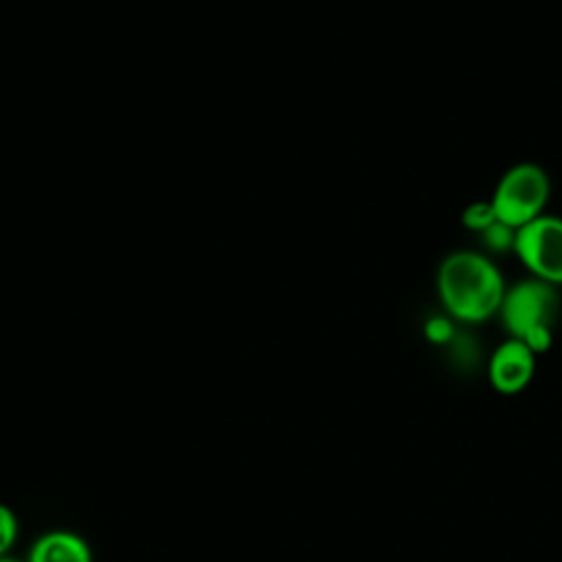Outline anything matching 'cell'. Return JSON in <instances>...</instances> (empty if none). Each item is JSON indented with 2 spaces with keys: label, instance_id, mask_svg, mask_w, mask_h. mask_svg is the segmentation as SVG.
<instances>
[{
  "label": "cell",
  "instance_id": "7a4b0ae2",
  "mask_svg": "<svg viewBox=\"0 0 562 562\" xmlns=\"http://www.w3.org/2000/svg\"><path fill=\"white\" fill-rule=\"evenodd\" d=\"M555 285L542 279H522L505 290L501 316L514 338L522 340L531 351H544L551 345V325L558 316Z\"/></svg>",
  "mask_w": 562,
  "mask_h": 562
},
{
  "label": "cell",
  "instance_id": "3957f363",
  "mask_svg": "<svg viewBox=\"0 0 562 562\" xmlns=\"http://www.w3.org/2000/svg\"><path fill=\"white\" fill-rule=\"evenodd\" d=\"M549 193L547 171L536 162H518L501 176L490 202L496 220L516 231L544 213Z\"/></svg>",
  "mask_w": 562,
  "mask_h": 562
},
{
  "label": "cell",
  "instance_id": "9c48e42d",
  "mask_svg": "<svg viewBox=\"0 0 562 562\" xmlns=\"http://www.w3.org/2000/svg\"><path fill=\"white\" fill-rule=\"evenodd\" d=\"M15 533H18V522H15V516L9 507L0 505V558L2 553H7L15 540Z\"/></svg>",
  "mask_w": 562,
  "mask_h": 562
},
{
  "label": "cell",
  "instance_id": "52a82bcc",
  "mask_svg": "<svg viewBox=\"0 0 562 562\" xmlns=\"http://www.w3.org/2000/svg\"><path fill=\"white\" fill-rule=\"evenodd\" d=\"M483 244L487 250L492 252H505V250H512L514 248V237H516V231L503 222H494L490 228H485L483 233Z\"/></svg>",
  "mask_w": 562,
  "mask_h": 562
},
{
  "label": "cell",
  "instance_id": "ba28073f",
  "mask_svg": "<svg viewBox=\"0 0 562 562\" xmlns=\"http://www.w3.org/2000/svg\"><path fill=\"white\" fill-rule=\"evenodd\" d=\"M496 222V213L492 209V202H472L465 211H463V226L470 231H479L483 233L485 228H490Z\"/></svg>",
  "mask_w": 562,
  "mask_h": 562
},
{
  "label": "cell",
  "instance_id": "30bf717a",
  "mask_svg": "<svg viewBox=\"0 0 562 562\" xmlns=\"http://www.w3.org/2000/svg\"><path fill=\"white\" fill-rule=\"evenodd\" d=\"M426 336L432 340V342H448L454 338V329H452V323L443 316H435L426 323Z\"/></svg>",
  "mask_w": 562,
  "mask_h": 562
},
{
  "label": "cell",
  "instance_id": "8fae6325",
  "mask_svg": "<svg viewBox=\"0 0 562 562\" xmlns=\"http://www.w3.org/2000/svg\"><path fill=\"white\" fill-rule=\"evenodd\" d=\"M0 562H18V560H9V558H0Z\"/></svg>",
  "mask_w": 562,
  "mask_h": 562
},
{
  "label": "cell",
  "instance_id": "5b68a950",
  "mask_svg": "<svg viewBox=\"0 0 562 562\" xmlns=\"http://www.w3.org/2000/svg\"><path fill=\"white\" fill-rule=\"evenodd\" d=\"M533 373V351L518 338L503 342L490 362L492 384L503 393L520 391Z\"/></svg>",
  "mask_w": 562,
  "mask_h": 562
},
{
  "label": "cell",
  "instance_id": "6da1fadb",
  "mask_svg": "<svg viewBox=\"0 0 562 562\" xmlns=\"http://www.w3.org/2000/svg\"><path fill=\"white\" fill-rule=\"evenodd\" d=\"M505 290L492 259L474 250L450 252L437 268V292L443 307L465 323H481L496 314Z\"/></svg>",
  "mask_w": 562,
  "mask_h": 562
},
{
  "label": "cell",
  "instance_id": "8992f818",
  "mask_svg": "<svg viewBox=\"0 0 562 562\" xmlns=\"http://www.w3.org/2000/svg\"><path fill=\"white\" fill-rule=\"evenodd\" d=\"M29 562H90V549L75 533L50 531L33 544Z\"/></svg>",
  "mask_w": 562,
  "mask_h": 562
},
{
  "label": "cell",
  "instance_id": "277c9868",
  "mask_svg": "<svg viewBox=\"0 0 562 562\" xmlns=\"http://www.w3.org/2000/svg\"><path fill=\"white\" fill-rule=\"evenodd\" d=\"M512 250L536 279L562 283V217L542 213L516 228Z\"/></svg>",
  "mask_w": 562,
  "mask_h": 562
}]
</instances>
